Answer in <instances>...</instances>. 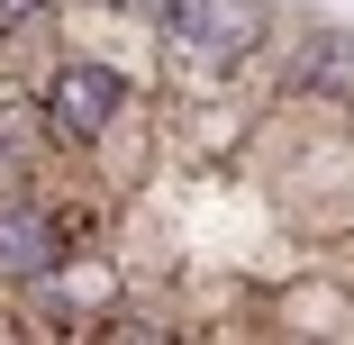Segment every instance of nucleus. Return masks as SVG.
Wrapping results in <instances>:
<instances>
[{
    "label": "nucleus",
    "instance_id": "obj_7",
    "mask_svg": "<svg viewBox=\"0 0 354 345\" xmlns=\"http://www.w3.org/2000/svg\"><path fill=\"white\" fill-rule=\"evenodd\" d=\"M0 28H10V10H0Z\"/></svg>",
    "mask_w": 354,
    "mask_h": 345
},
{
    "label": "nucleus",
    "instance_id": "obj_4",
    "mask_svg": "<svg viewBox=\"0 0 354 345\" xmlns=\"http://www.w3.org/2000/svg\"><path fill=\"white\" fill-rule=\"evenodd\" d=\"M291 82H309V91H318V82H336V91H354V55H345V46L327 37V46H309V55L291 64Z\"/></svg>",
    "mask_w": 354,
    "mask_h": 345
},
{
    "label": "nucleus",
    "instance_id": "obj_5",
    "mask_svg": "<svg viewBox=\"0 0 354 345\" xmlns=\"http://www.w3.org/2000/svg\"><path fill=\"white\" fill-rule=\"evenodd\" d=\"M19 136H28V118H19V100H0V155H10Z\"/></svg>",
    "mask_w": 354,
    "mask_h": 345
},
{
    "label": "nucleus",
    "instance_id": "obj_3",
    "mask_svg": "<svg viewBox=\"0 0 354 345\" xmlns=\"http://www.w3.org/2000/svg\"><path fill=\"white\" fill-rule=\"evenodd\" d=\"M64 263V236L46 209H28V200H10L0 209V282H46V272Z\"/></svg>",
    "mask_w": 354,
    "mask_h": 345
},
{
    "label": "nucleus",
    "instance_id": "obj_6",
    "mask_svg": "<svg viewBox=\"0 0 354 345\" xmlns=\"http://www.w3.org/2000/svg\"><path fill=\"white\" fill-rule=\"evenodd\" d=\"M0 10H10V19H28V10H46V0H0Z\"/></svg>",
    "mask_w": 354,
    "mask_h": 345
},
{
    "label": "nucleus",
    "instance_id": "obj_1",
    "mask_svg": "<svg viewBox=\"0 0 354 345\" xmlns=\"http://www.w3.org/2000/svg\"><path fill=\"white\" fill-rule=\"evenodd\" d=\"M118 109H127V82L109 73V64H64V73L46 82V136H64V146L109 136Z\"/></svg>",
    "mask_w": 354,
    "mask_h": 345
},
{
    "label": "nucleus",
    "instance_id": "obj_2",
    "mask_svg": "<svg viewBox=\"0 0 354 345\" xmlns=\"http://www.w3.org/2000/svg\"><path fill=\"white\" fill-rule=\"evenodd\" d=\"M164 10V28L200 55V64H236L254 37H263V10L254 0H155Z\"/></svg>",
    "mask_w": 354,
    "mask_h": 345
}]
</instances>
